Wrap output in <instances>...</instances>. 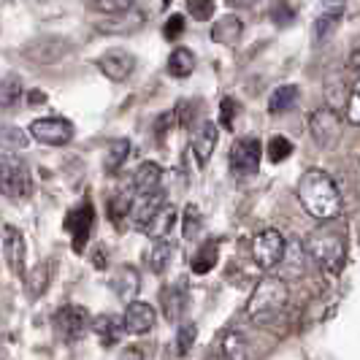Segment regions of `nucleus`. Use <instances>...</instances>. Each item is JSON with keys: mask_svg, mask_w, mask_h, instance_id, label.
Listing matches in <instances>:
<instances>
[{"mask_svg": "<svg viewBox=\"0 0 360 360\" xmlns=\"http://www.w3.org/2000/svg\"><path fill=\"white\" fill-rule=\"evenodd\" d=\"M231 6H238V8H244V6H252L255 0H228Z\"/></svg>", "mask_w": 360, "mask_h": 360, "instance_id": "de8ad7c7", "label": "nucleus"}, {"mask_svg": "<svg viewBox=\"0 0 360 360\" xmlns=\"http://www.w3.org/2000/svg\"><path fill=\"white\" fill-rule=\"evenodd\" d=\"M298 200L320 222H330L342 214L344 200L339 193V184L333 181L330 174H325L320 168H309L307 174L298 179Z\"/></svg>", "mask_w": 360, "mask_h": 360, "instance_id": "f257e3e1", "label": "nucleus"}, {"mask_svg": "<svg viewBox=\"0 0 360 360\" xmlns=\"http://www.w3.org/2000/svg\"><path fill=\"white\" fill-rule=\"evenodd\" d=\"M307 252L328 274H342L347 266V231L342 225H320L309 233Z\"/></svg>", "mask_w": 360, "mask_h": 360, "instance_id": "7ed1b4c3", "label": "nucleus"}, {"mask_svg": "<svg viewBox=\"0 0 360 360\" xmlns=\"http://www.w3.org/2000/svg\"><path fill=\"white\" fill-rule=\"evenodd\" d=\"M195 336H198V328H195L193 323H184L179 330H176V342H174V352H176V358H184V355L193 349Z\"/></svg>", "mask_w": 360, "mask_h": 360, "instance_id": "473e14b6", "label": "nucleus"}, {"mask_svg": "<svg viewBox=\"0 0 360 360\" xmlns=\"http://www.w3.org/2000/svg\"><path fill=\"white\" fill-rule=\"evenodd\" d=\"M174 117H176L174 111H171V114H160L158 127H155V130H158V139H162V136H165V130H171V125H174Z\"/></svg>", "mask_w": 360, "mask_h": 360, "instance_id": "c03bdc74", "label": "nucleus"}, {"mask_svg": "<svg viewBox=\"0 0 360 360\" xmlns=\"http://www.w3.org/2000/svg\"><path fill=\"white\" fill-rule=\"evenodd\" d=\"M184 27H187L184 17H181V14H171V17H168V22L162 25V36L168 38V41H176V38H181Z\"/></svg>", "mask_w": 360, "mask_h": 360, "instance_id": "79ce46f5", "label": "nucleus"}, {"mask_svg": "<svg viewBox=\"0 0 360 360\" xmlns=\"http://www.w3.org/2000/svg\"><path fill=\"white\" fill-rule=\"evenodd\" d=\"M90 328L103 347H114L125 336V323L120 314H98L95 320H90Z\"/></svg>", "mask_w": 360, "mask_h": 360, "instance_id": "4468645a", "label": "nucleus"}, {"mask_svg": "<svg viewBox=\"0 0 360 360\" xmlns=\"http://www.w3.org/2000/svg\"><path fill=\"white\" fill-rule=\"evenodd\" d=\"M187 11L198 22H209L214 14V0H187Z\"/></svg>", "mask_w": 360, "mask_h": 360, "instance_id": "58836bf2", "label": "nucleus"}, {"mask_svg": "<svg viewBox=\"0 0 360 360\" xmlns=\"http://www.w3.org/2000/svg\"><path fill=\"white\" fill-rule=\"evenodd\" d=\"M260 158H263L260 139L244 136V139H238L231 146L228 162H231V171H233L236 176H252V174H257V168H260Z\"/></svg>", "mask_w": 360, "mask_h": 360, "instance_id": "423d86ee", "label": "nucleus"}, {"mask_svg": "<svg viewBox=\"0 0 360 360\" xmlns=\"http://www.w3.org/2000/svg\"><path fill=\"white\" fill-rule=\"evenodd\" d=\"M127 155H130V141L127 139H114L108 144L106 155H103V171L106 174H117L122 165H125Z\"/></svg>", "mask_w": 360, "mask_h": 360, "instance_id": "b1692460", "label": "nucleus"}, {"mask_svg": "<svg viewBox=\"0 0 360 360\" xmlns=\"http://www.w3.org/2000/svg\"><path fill=\"white\" fill-rule=\"evenodd\" d=\"M98 68L111 82H125V79H130V73L136 71V57L125 49H108L98 60Z\"/></svg>", "mask_w": 360, "mask_h": 360, "instance_id": "f8f14e48", "label": "nucleus"}, {"mask_svg": "<svg viewBox=\"0 0 360 360\" xmlns=\"http://www.w3.org/2000/svg\"><path fill=\"white\" fill-rule=\"evenodd\" d=\"M0 146L3 149H8V152H17V149H25L27 146V136H25V130H19V127H0Z\"/></svg>", "mask_w": 360, "mask_h": 360, "instance_id": "f704fd0d", "label": "nucleus"}, {"mask_svg": "<svg viewBox=\"0 0 360 360\" xmlns=\"http://www.w3.org/2000/svg\"><path fill=\"white\" fill-rule=\"evenodd\" d=\"M22 98V82L19 76H6L0 82V108H14Z\"/></svg>", "mask_w": 360, "mask_h": 360, "instance_id": "2f4dec72", "label": "nucleus"}, {"mask_svg": "<svg viewBox=\"0 0 360 360\" xmlns=\"http://www.w3.org/2000/svg\"><path fill=\"white\" fill-rule=\"evenodd\" d=\"M27 103H30V106H38V103H46V95H44L41 90H33V92H30V98H27Z\"/></svg>", "mask_w": 360, "mask_h": 360, "instance_id": "49530a36", "label": "nucleus"}, {"mask_svg": "<svg viewBox=\"0 0 360 360\" xmlns=\"http://www.w3.org/2000/svg\"><path fill=\"white\" fill-rule=\"evenodd\" d=\"M87 325H90V314H87V309L84 307H76V304H68V307L57 309L52 317V328L54 333H57V339H63V342H76V339H82V333L87 330Z\"/></svg>", "mask_w": 360, "mask_h": 360, "instance_id": "0eeeda50", "label": "nucleus"}, {"mask_svg": "<svg viewBox=\"0 0 360 360\" xmlns=\"http://www.w3.org/2000/svg\"><path fill=\"white\" fill-rule=\"evenodd\" d=\"M266 155H269L271 162H285L292 155V141L288 136H274L266 146Z\"/></svg>", "mask_w": 360, "mask_h": 360, "instance_id": "72a5a7b5", "label": "nucleus"}, {"mask_svg": "<svg viewBox=\"0 0 360 360\" xmlns=\"http://www.w3.org/2000/svg\"><path fill=\"white\" fill-rule=\"evenodd\" d=\"M349 71H358V52H352L349 57Z\"/></svg>", "mask_w": 360, "mask_h": 360, "instance_id": "09e8293b", "label": "nucleus"}, {"mask_svg": "<svg viewBox=\"0 0 360 360\" xmlns=\"http://www.w3.org/2000/svg\"><path fill=\"white\" fill-rule=\"evenodd\" d=\"M127 214H130V195H125V193L111 195V200H108V219L120 225V222H125Z\"/></svg>", "mask_w": 360, "mask_h": 360, "instance_id": "e433bc0d", "label": "nucleus"}, {"mask_svg": "<svg viewBox=\"0 0 360 360\" xmlns=\"http://www.w3.org/2000/svg\"><path fill=\"white\" fill-rule=\"evenodd\" d=\"M200 233V209L198 206H187L184 212V238H195Z\"/></svg>", "mask_w": 360, "mask_h": 360, "instance_id": "a19ab883", "label": "nucleus"}, {"mask_svg": "<svg viewBox=\"0 0 360 360\" xmlns=\"http://www.w3.org/2000/svg\"><path fill=\"white\" fill-rule=\"evenodd\" d=\"M3 257H6V263H8V269L11 274H17L22 276L25 274V263H27V247H25V236L19 228L14 225H6L3 228Z\"/></svg>", "mask_w": 360, "mask_h": 360, "instance_id": "9b49d317", "label": "nucleus"}, {"mask_svg": "<svg viewBox=\"0 0 360 360\" xmlns=\"http://www.w3.org/2000/svg\"><path fill=\"white\" fill-rule=\"evenodd\" d=\"M87 6L98 14H125L133 8V0H87Z\"/></svg>", "mask_w": 360, "mask_h": 360, "instance_id": "c9c22d12", "label": "nucleus"}, {"mask_svg": "<svg viewBox=\"0 0 360 360\" xmlns=\"http://www.w3.org/2000/svg\"><path fill=\"white\" fill-rule=\"evenodd\" d=\"M141 25H144V14H141V11H130L125 19H117V22H103V25H98V30H101V33H114V36H122V33H136Z\"/></svg>", "mask_w": 360, "mask_h": 360, "instance_id": "c756f323", "label": "nucleus"}, {"mask_svg": "<svg viewBox=\"0 0 360 360\" xmlns=\"http://www.w3.org/2000/svg\"><path fill=\"white\" fill-rule=\"evenodd\" d=\"M162 203H165V193H162V190H155V193L139 195L136 200H130V214L127 217H133V222H136V225H139V231H141Z\"/></svg>", "mask_w": 360, "mask_h": 360, "instance_id": "dca6fc26", "label": "nucleus"}, {"mask_svg": "<svg viewBox=\"0 0 360 360\" xmlns=\"http://www.w3.org/2000/svg\"><path fill=\"white\" fill-rule=\"evenodd\" d=\"M171 252H174L171 241H168V238H158V241H155V244L149 247V252L144 255L146 269L152 271V274H162V271L168 269V260H171Z\"/></svg>", "mask_w": 360, "mask_h": 360, "instance_id": "4be33fe9", "label": "nucleus"}, {"mask_svg": "<svg viewBox=\"0 0 360 360\" xmlns=\"http://www.w3.org/2000/svg\"><path fill=\"white\" fill-rule=\"evenodd\" d=\"M347 98H349V90H347L344 79L342 76H330L325 82V103H328V108H333L336 114H342L344 106H347Z\"/></svg>", "mask_w": 360, "mask_h": 360, "instance_id": "393cba45", "label": "nucleus"}, {"mask_svg": "<svg viewBox=\"0 0 360 360\" xmlns=\"http://www.w3.org/2000/svg\"><path fill=\"white\" fill-rule=\"evenodd\" d=\"M217 139H219V130H217L214 122H200L198 130L193 133V152H195V160L198 165H206L209 158L214 155L217 149Z\"/></svg>", "mask_w": 360, "mask_h": 360, "instance_id": "2eb2a0df", "label": "nucleus"}, {"mask_svg": "<svg viewBox=\"0 0 360 360\" xmlns=\"http://www.w3.org/2000/svg\"><path fill=\"white\" fill-rule=\"evenodd\" d=\"M250 339L241 330H231L222 339V355L225 360H250Z\"/></svg>", "mask_w": 360, "mask_h": 360, "instance_id": "5701e85b", "label": "nucleus"}, {"mask_svg": "<svg viewBox=\"0 0 360 360\" xmlns=\"http://www.w3.org/2000/svg\"><path fill=\"white\" fill-rule=\"evenodd\" d=\"M92 222H95V212H92V203L90 200H84L82 206H76L71 209L68 214H65V231L71 233L73 238V250L76 252H82L84 247H87V241H90V233H92Z\"/></svg>", "mask_w": 360, "mask_h": 360, "instance_id": "9d476101", "label": "nucleus"}, {"mask_svg": "<svg viewBox=\"0 0 360 360\" xmlns=\"http://www.w3.org/2000/svg\"><path fill=\"white\" fill-rule=\"evenodd\" d=\"M168 73L171 76H176V79H184V76H190V73L195 71V54L190 52V49H174L171 57H168Z\"/></svg>", "mask_w": 360, "mask_h": 360, "instance_id": "cd10ccee", "label": "nucleus"}, {"mask_svg": "<svg viewBox=\"0 0 360 360\" xmlns=\"http://www.w3.org/2000/svg\"><path fill=\"white\" fill-rule=\"evenodd\" d=\"M236 117H238V103H236L233 98H222V103H219V125L233 130Z\"/></svg>", "mask_w": 360, "mask_h": 360, "instance_id": "ea45409f", "label": "nucleus"}, {"mask_svg": "<svg viewBox=\"0 0 360 360\" xmlns=\"http://www.w3.org/2000/svg\"><path fill=\"white\" fill-rule=\"evenodd\" d=\"M298 95H301V92H298L295 84H282V87H276L269 98V111L271 114H285V111H290V108L295 106Z\"/></svg>", "mask_w": 360, "mask_h": 360, "instance_id": "a878e982", "label": "nucleus"}, {"mask_svg": "<svg viewBox=\"0 0 360 360\" xmlns=\"http://www.w3.org/2000/svg\"><path fill=\"white\" fill-rule=\"evenodd\" d=\"M290 304V288L282 276H263L247 301V317L257 325H271L285 314Z\"/></svg>", "mask_w": 360, "mask_h": 360, "instance_id": "f03ea898", "label": "nucleus"}, {"mask_svg": "<svg viewBox=\"0 0 360 360\" xmlns=\"http://www.w3.org/2000/svg\"><path fill=\"white\" fill-rule=\"evenodd\" d=\"M108 285H111V290H114L122 301H133V295L139 292L141 279H139V271L133 269V266H122V269L111 276V282H108Z\"/></svg>", "mask_w": 360, "mask_h": 360, "instance_id": "aec40b11", "label": "nucleus"}, {"mask_svg": "<svg viewBox=\"0 0 360 360\" xmlns=\"http://www.w3.org/2000/svg\"><path fill=\"white\" fill-rule=\"evenodd\" d=\"M288 255V241L276 228H263L252 241V257L263 271L276 269Z\"/></svg>", "mask_w": 360, "mask_h": 360, "instance_id": "39448f33", "label": "nucleus"}, {"mask_svg": "<svg viewBox=\"0 0 360 360\" xmlns=\"http://www.w3.org/2000/svg\"><path fill=\"white\" fill-rule=\"evenodd\" d=\"M309 130H311V139L317 141V146L330 149V146L339 141L342 136V117L333 111V108H317L309 120Z\"/></svg>", "mask_w": 360, "mask_h": 360, "instance_id": "6e6552de", "label": "nucleus"}, {"mask_svg": "<svg viewBox=\"0 0 360 360\" xmlns=\"http://www.w3.org/2000/svg\"><path fill=\"white\" fill-rule=\"evenodd\" d=\"M342 14H344V6H333V8H328L325 14H320L317 22H314V38H317V41H325V38L339 27Z\"/></svg>", "mask_w": 360, "mask_h": 360, "instance_id": "7c9ffc66", "label": "nucleus"}, {"mask_svg": "<svg viewBox=\"0 0 360 360\" xmlns=\"http://www.w3.org/2000/svg\"><path fill=\"white\" fill-rule=\"evenodd\" d=\"M217 260H219V250H217L214 241H206V244H200L195 255H193V260H190V266L195 274H209V271L217 266Z\"/></svg>", "mask_w": 360, "mask_h": 360, "instance_id": "c85d7f7f", "label": "nucleus"}, {"mask_svg": "<svg viewBox=\"0 0 360 360\" xmlns=\"http://www.w3.org/2000/svg\"><path fill=\"white\" fill-rule=\"evenodd\" d=\"M160 181H162V168L158 162H141L133 174V190L136 195H146V193H155L160 190Z\"/></svg>", "mask_w": 360, "mask_h": 360, "instance_id": "6ab92c4d", "label": "nucleus"}, {"mask_svg": "<svg viewBox=\"0 0 360 360\" xmlns=\"http://www.w3.org/2000/svg\"><path fill=\"white\" fill-rule=\"evenodd\" d=\"M120 360H144V355H141V349H136V347H127L125 352L120 355Z\"/></svg>", "mask_w": 360, "mask_h": 360, "instance_id": "a18cd8bd", "label": "nucleus"}, {"mask_svg": "<svg viewBox=\"0 0 360 360\" xmlns=\"http://www.w3.org/2000/svg\"><path fill=\"white\" fill-rule=\"evenodd\" d=\"M0 195L11 200H25L33 195L30 168L14 155H0Z\"/></svg>", "mask_w": 360, "mask_h": 360, "instance_id": "20e7f679", "label": "nucleus"}, {"mask_svg": "<svg viewBox=\"0 0 360 360\" xmlns=\"http://www.w3.org/2000/svg\"><path fill=\"white\" fill-rule=\"evenodd\" d=\"M347 120H349V125H360V95H358V87H352L349 90V98H347Z\"/></svg>", "mask_w": 360, "mask_h": 360, "instance_id": "37998d69", "label": "nucleus"}, {"mask_svg": "<svg viewBox=\"0 0 360 360\" xmlns=\"http://www.w3.org/2000/svg\"><path fill=\"white\" fill-rule=\"evenodd\" d=\"M22 276H25V290H27V295H30V298H41V295L46 292V288H49L52 269H49V263H41L36 269L25 271Z\"/></svg>", "mask_w": 360, "mask_h": 360, "instance_id": "412c9836", "label": "nucleus"}, {"mask_svg": "<svg viewBox=\"0 0 360 360\" xmlns=\"http://www.w3.org/2000/svg\"><path fill=\"white\" fill-rule=\"evenodd\" d=\"M295 6L290 3V0H276V6L271 8V19H274V25H279V27H288L295 22Z\"/></svg>", "mask_w": 360, "mask_h": 360, "instance_id": "4c0bfd02", "label": "nucleus"}, {"mask_svg": "<svg viewBox=\"0 0 360 360\" xmlns=\"http://www.w3.org/2000/svg\"><path fill=\"white\" fill-rule=\"evenodd\" d=\"M187 301H190V295H187V290H181V285H176V288H165V292H162L165 317H168V320H179V314L187 309Z\"/></svg>", "mask_w": 360, "mask_h": 360, "instance_id": "bb28decb", "label": "nucleus"}, {"mask_svg": "<svg viewBox=\"0 0 360 360\" xmlns=\"http://www.w3.org/2000/svg\"><path fill=\"white\" fill-rule=\"evenodd\" d=\"M30 136L49 146H65L73 139V125L63 117H41L30 122Z\"/></svg>", "mask_w": 360, "mask_h": 360, "instance_id": "1a4fd4ad", "label": "nucleus"}, {"mask_svg": "<svg viewBox=\"0 0 360 360\" xmlns=\"http://www.w3.org/2000/svg\"><path fill=\"white\" fill-rule=\"evenodd\" d=\"M122 323H125L127 333H133V336H144V333H149V330L155 328V323H158V311L149 307L146 301H130L125 309Z\"/></svg>", "mask_w": 360, "mask_h": 360, "instance_id": "ddd939ff", "label": "nucleus"}, {"mask_svg": "<svg viewBox=\"0 0 360 360\" xmlns=\"http://www.w3.org/2000/svg\"><path fill=\"white\" fill-rule=\"evenodd\" d=\"M241 33H244V25L236 14H225L219 17L212 25V41L214 44H222V46H233L241 41Z\"/></svg>", "mask_w": 360, "mask_h": 360, "instance_id": "a211bd4d", "label": "nucleus"}, {"mask_svg": "<svg viewBox=\"0 0 360 360\" xmlns=\"http://www.w3.org/2000/svg\"><path fill=\"white\" fill-rule=\"evenodd\" d=\"M176 217H179V214H176V209H174L171 203H162L160 209L152 214V219L146 222L141 231H144L152 241H158V238H168V236H171V231H174V225H176Z\"/></svg>", "mask_w": 360, "mask_h": 360, "instance_id": "f3484780", "label": "nucleus"}, {"mask_svg": "<svg viewBox=\"0 0 360 360\" xmlns=\"http://www.w3.org/2000/svg\"><path fill=\"white\" fill-rule=\"evenodd\" d=\"M328 6H344V0H325Z\"/></svg>", "mask_w": 360, "mask_h": 360, "instance_id": "8fccbe9b", "label": "nucleus"}]
</instances>
